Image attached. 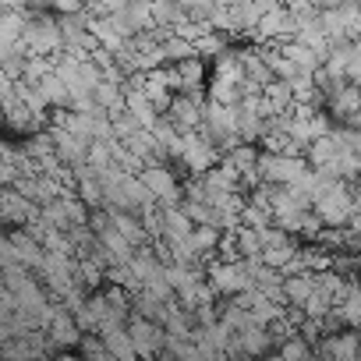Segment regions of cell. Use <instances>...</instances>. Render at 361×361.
Here are the masks:
<instances>
[{
	"instance_id": "cell-1",
	"label": "cell",
	"mask_w": 361,
	"mask_h": 361,
	"mask_svg": "<svg viewBox=\"0 0 361 361\" xmlns=\"http://www.w3.org/2000/svg\"><path fill=\"white\" fill-rule=\"evenodd\" d=\"M22 47H25V54H39V57H57L61 54L64 36H61V25H57L54 11L50 15H47V8L43 11H25Z\"/></svg>"
},
{
	"instance_id": "cell-2",
	"label": "cell",
	"mask_w": 361,
	"mask_h": 361,
	"mask_svg": "<svg viewBox=\"0 0 361 361\" xmlns=\"http://www.w3.org/2000/svg\"><path fill=\"white\" fill-rule=\"evenodd\" d=\"M177 163H185L188 173H206L213 163H220V149L199 131V128H180L177 131V145H173V156Z\"/></svg>"
},
{
	"instance_id": "cell-3",
	"label": "cell",
	"mask_w": 361,
	"mask_h": 361,
	"mask_svg": "<svg viewBox=\"0 0 361 361\" xmlns=\"http://www.w3.org/2000/svg\"><path fill=\"white\" fill-rule=\"evenodd\" d=\"M202 280L209 283V290H213L216 298H234V294H241L245 287H252V280H248L241 259H216V255H213V259L202 266Z\"/></svg>"
},
{
	"instance_id": "cell-4",
	"label": "cell",
	"mask_w": 361,
	"mask_h": 361,
	"mask_svg": "<svg viewBox=\"0 0 361 361\" xmlns=\"http://www.w3.org/2000/svg\"><path fill=\"white\" fill-rule=\"evenodd\" d=\"M305 170H308L305 156H294V152H269V149H262L259 159H255V173L262 180H269V185H290V180H298Z\"/></svg>"
},
{
	"instance_id": "cell-5",
	"label": "cell",
	"mask_w": 361,
	"mask_h": 361,
	"mask_svg": "<svg viewBox=\"0 0 361 361\" xmlns=\"http://www.w3.org/2000/svg\"><path fill=\"white\" fill-rule=\"evenodd\" d=\"M138 177H142V185L149 188V195L156 199V206H177V199H180V185H177V173H173L163 159H156V163H142Z\"/></svg>"
},
{
	"instance_id": "cell-6",
	"label": "cell",
	"mask_w": 361,
	"mask_h": 361,
	"mask_svg": "<svg viewBox=\"0 0 361 361\" xmlns=\"http://www.w3.org/2000/svg\"><path fill=\"white\" fill-rule=\"evenodd\" d=\"M294 252H298V238H294V234L280 231L276 224H266V227L259 231V259H262L266 266L283 269V266L294 259Z\"/></svg>"
},
{
	"instance_id": "cell-7",
	"label": "cell",
	"mask_w": 361,
	"mask_h": 361,
	"mask_svg": "<svg viewBox=\"0 0 361 361\" xmlns=\"http://www.w3.org/2000/svg\"><path fill=\"white\" fill-rule=\"evenodd\" d=\"M124 329H128V336H131V343H135V354H138V357H156V354H163V340H166V333H163V326H159V322H152V319H145V315L128 312Z\"/></svg>"
},
{
	"instance_id": "cell-8",
	"label": "cell",
	"mask_w": 361,
	"mask_h": 361,
	"mask_svg": "<svg viewBox=\"0 0 361 361\" xmlns=\"http://www.w3.org/2000/svg\"><path fill=\"white\" fill-rule=\"evenodd\" d=\"M170 71V89L173 92H202L206 89V61L202 57H185V61H173L166 64Z\"/></svg>"
},
{
	"instance_id": "cell-9",
	"label": "cell",
	"mask_w": 361,
	"mask_h": 361,
	"mask_svg": "<svg viewBox=\"0 0 361 361\" xmlns=\"http://www.w3.org/2000/svg\"><path fill=\"white\" fill-rule=\"evenodd\" d=\"M0 114H4V124L11 128V131H18V135H29V131H36V128H43L47 121H50V114H36L25 99H18L15 92L0 103Z\"/></svg>"
},
{
	"instance_id": "cell-10",
	"label": "cell",
	"mask_w": 361,
	"mask_h": 361,
	"mask_svg": "<svg viewBox=\"0 0 361 361\" xmlns=\"http://www.w3.org/2000/svg\"><path fill=\"white\" fill-rule=\"evenodd\" d=\"M315 357H333V361H354L357 357V333L354 329H340V333H322L312 343Z\"/></svg>"
},
{
	"instance_id": "cell-11",
	"label": "cell",
	"mask_w": 361,
	"mask_h": 361,
	"mask_svg": "<svg viewBox=\"0 0 361 361\" xmlns=\"http://www.w3.org/2000/svg\"><path fill=\"white\" fill-rule=\"evenodd\" d=\"M202 103H206L202 92H173L163 114H166L177 128H199V121H202Z\"/></svg>"
},
{
	"instance_id": "cell-12",
	"label": "cell",
	"mask_w": 361,
	"mask_h": 361,
	"mask_svg": "<svg viewBox=\"0 0 361 361\" xmlns=\"http://www.w3.org/2000/svg\"><path fill=\"white\" fill-rule=\"evenodd\" d=\"M138 92L163 114L166 110V103H170V96H173V89H170V71H166V64H156V68H145L142 71V85H138Z\"/></svg>"
},
{
	"instance_id": "cell-13",
	"label": "cell",
	"mask_w": 361,
	"mask_h": 361,
	"mask_svg": "<svg viewBox=\"0 0 361 361\" xmlns=\"http://www.w3.org/2000/svg\"><path fill=\"white\" fill-rule=\"evenodd\" d=\"M36 209H39V206L29 202L18 188H11V185H8V188H0V220H8V224L18 227V224H25Z\"/></svg>"
},
{
	"instance_id": "cell-14",
	"label": "cell",
	"mask_w": 361,
	"mask_h": 361,
	"mask_svg": "<svg viewBox=\"0 0 361 361\" xmlns=\"http://www.w3.org/2000/svg\"><path fill=\"white\" fill-rule=\"evenodd\" d=\"M8 241H11V248H15V259H18L25 269H36V266H39V259H43V245H39L25 227H15V231L8 234Z\"/></svg>"
},
{
	"instance_id": "cell-15",
	"label": "cell",
	"mask_w": 361,
	"mask_h": 361,
	"mask_svg": "<svg viewBox=\"0 0 361 361\" xmlns=\"http://www.w3.org/2000/svg\"><path fill=\"white\" fill-rule=\"evenodd\" d=\"M280 54H283L298 71H308V75L322 64V57H319L308 43H301V39H294V36H290V39H280Z\"/></svg>"
},
{
	"instance_id": "cell-16",
	"label": "cell",
	"mask_w": 361,
	"mask_h": 361,
	"mask_svg": "<svg viewBox=\"0 0 361 361\" xmlns=\"http://www.w3.org/2000/svg\"><path fill=\"white\" fill-rule=\"evenodd\" d=\"M32 85H36V92L47 99V106H50V110H57V106H68V103H71V96H68V89H64V82L57 78V71H54V68H47L39 78H32Z\"/></svg>"
},
{
	"instance_id": "cell-17",
	"label": "cell",
	"mask_w": 361,
	"mask_h": 361,
	"mask_svg": "<svg viewBox=\"0 0 361 361\" xmlns=\"http://www.w3.org/2000/svg\"><path fill=\"white\" fill-rule=\"evenodd\" d=\"M124 114H128L138 128H152V121L159 117V110H156L138 89H124Z\"/></svg>"
},
{
	"instance_id": "cell-18",
	"label": "cell",
	"mask_w": 361,
	"mask_h": 361,
	"mask_svg": "<svg viewBox=\"0 0 361 361\" xmlns=\"http://www.w3.org/2000/svg\"><path fill=\"white\" fill-rule=\"evenodd\" d=\"M22 29H25V11L15 8H0V43H22Z\"/></svg>"
},
{
	"instance_id": "cell-19",
	"label": "cell",
	"mask_w": 361,
	"mask_h": 361,
	"mask_svg": "<svg viewBox=\"0 0 361 361\" xmlns=\"http://www.w3.org/2000/svg\"><path fill=\"white\" fill-rule=\"evenodd\" d=\"M241 85H245V82H238V78L213 75V82H209V89H206V99H213V103H238Z\"/></svg>"
},
{
	"instance_id": "cell-20",
	"label": "cell",
	"mask_w": 361,
	"mask_h": 361,
	"mask_svg": "<svg viewBox=\"0 0 361 361\" xmlns=\"http://www.w3.org/2000/svg\"><path fill=\"white\" fill-rule=\"evenodd\" d=\"M99 340H103V347H106V354H110V357H124V361L138 357V354H135V343H131V336H128V329H124V326H121V329L103 333Z\"/></svg>"
},
{
	"instance_id": "cell-21",
	"label": "cell",
	"mask_w": 361,
	"mask_h": 361,
	"mask_svg": "<svg viewBox=\"0 0 361 361\" xmlns=\"http://www.w3.org/2000/svg\"><path fill=\"white\" fill-rule=\"evenodd\" d=\"M75 195L85 202V209H99L103 206V185H99V177H92V173L78 177L75 180Z\"/></svg>"
},
{
	"instance_id": "cell-22",
	"label": "cell",
	"mask_w": 361,
	"mask_h": 361,
	"mask_svg": "<svg viewBox=\"0 0 361 361\" xmlns=\"http://www.w3.org/2000/svg\"><path fill=\"white\" fill-rule=\"evenodd\" d=\"M276 354H280V357H312V343H308L305 336L290 333V336H283V340L276 343Z\"/></svg>"
},
{
	"instance_id": "cell-23",
	"label": "cell",
	"mask_w": 361,
	"mask_h": 361,
	"mask_svg": "<svg viewBox=\"0 0 361 361\" xmlns=\"http://www.w3.org/2000/svg\"><path fill=\"white\" fill-rule=\"evenodd\" d=\"M43 8L54 15H71V11H82V0H43Z\"/></svg>"
},
{
	"instance_id": "cell-24",
	"label": "cell",
	"mask_w": 361,
	"mask_h": 361,
	"mask_svg": "<svg viewBox=\"0 0 361 361\" xmlns=\"http://www.w3.org/2000/svg\"><path fill=\"white\" fill-rule=\"evenodd\" d=\"M11 92H15V78H11V75H8L4 68H0V103H4V99H8Z\"/></svg>"
}]
</instances>
